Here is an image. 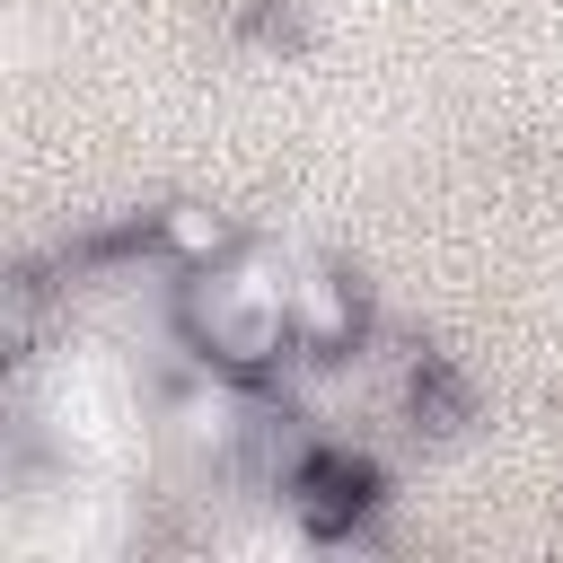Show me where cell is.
I'll return each mask as SVG.
<instances>
[{
	"mask_svg": "<svg viewBox=\"0 0 563 563\" xmlns=\"http://www.w3.org/2000/svg\"><path fill=\"white\" fill-rule=\"evenodd\" d=\"M282 308H290L299 352H361V343H369L361 282H352V273H334V264H299V273L282 282Z\"/></svg>",
	"mask_w": 563,
	"mask_h": 563,
	"instance_id": "6da1fadb",
	"label": "cell"
},
{
	"mask_svg": "<svg viewBox=\"0 0 563 563\" xmlns=\"http://www.w3.org/2000/svg\"><path fill=\"white\" fill-rule=\"evenodd\" d=\"M150 246H158L167 273H211V264L238 255V220L220 202H202V194H176V202L150 211Z\"/></svg>",
	"mask_w": 563,
	"mask_h": 563,
	"instance_id": "7a4b0ae2",
	"label": "cell"
},
{
	"mask_svg": "<svg viewBox=\"0 0 563 563\" xmlns=\"http://www.w3.org/2000/svg\"><path fill=\"white\" fill-rule=\"evenodd\" d=\"M53 299H62V282H44V273H9L0 282V343H9V361H35Z\"/></svg>",
	"mask_w": 563,
	"mask_h": 563,
	"instance_id": "3957f363",
	"label": "cell"
}]
</instances>
